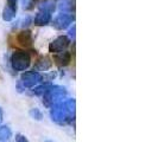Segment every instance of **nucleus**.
<instances>
[{"instance_id":"nucleus-1","label":"nucleus","mask_w":158,"mask_h":142,"mask_svg":"<svg viewBox=\"0 0 158 142\" xmlns=\"http://www.w3.org/2000/svg\"><path fill=\"white\" fill-rule=\"evenodd\" d=\"M51 118L58 122V123H63L67 121H71V118L74 120L75 115V100H67L54 104L52 109H51Z\"/></svg>"},{"instance_id":"nucleus-2","label":"nucleus","mask_w":158,"mask_h":142,"mask_svg":"<svg viewBox=\"0 0 158 142\" xmlns=\"http://www.w3.org/2000/svg\"><path fill=\"white\" fill-rule=\"evenodd\" d=\"M30 64H31L30 55L25 51L17 50L11 56V65H12L13 70L24 71L30 66Z\"/></svg>"},{"instance_id":"nucleus-3","label":"nucleus","mask_w":158,"mask_h":142,"mask_svg":"<svg viewBox=\"0 0 158 142\" xmlns=\"http://www.w3.org/2000/svg\"><path fill=\"white\" fill-rule=\"evenodd\" d=\"M67 95L65 89L62 87H58V85H51V87L48 89L44 94V100L43 103L50 107V105H54L56 103H58L60 101H62Z\"/></svg>"},{"instance_id":"nucleus-4","label":"nucleus","mask_w":158,"mask_h":142,"mask_svg":"<svg viewBox=\"0 0 158 142\" xmlns=\"http://www.w3.org/2000/svg\"><path fill=\"white\" fill-rule=\"evenodd\" d=\"M42 79H43V76L40 75V72H37L35 70L25 71L22 75V77H20V81H22V83H23V85L25 88H33L38 83H40Z\"/></svg>"},{"instance_id":"nucleus-5","label":"nucleus","mask_w":158,"mask_h":142,"mask_svg":"<svg viewBox=\"0 0 158 142\" xmlns=\"http://www.w3.org/2000/svg\"><path fill=\"white\" fill-rule=\"evenodd\" d=\"M74 19H75V17H74V14H71L70 12H61L54 19L52 25L56 30H64L74 22Z\"/></svg>"},{"instance_id":"nucleus-6","label":"nucleus","mask_w":158,"mask_h":142,"mask_svg":"<svg viewBox=\"0 0 158 142\" xmlns=\"http://www.w3.org/2000/svg\"><path fill=\"white\" fill-rule=\"evenodd\" d=\"M69 44H70V39L67 36H60L52 43H50V45H49V52H51V53L63 52L64 50L69 46Z\"/></svg>"},{"instance_id":"nucleus-7","label":"nucleus","mask_w":158,"mask_h":142,"mask_svg":"<svg viewBox=\"0 0 158 142\" xmlns=\"http://www.w3.org/2000/svg\"><path fill=\"white\" fill-rule=\"evenodd\" d=\"M18 11V0H7V5L2 11V19L5 22H11Z\"/></svg>"},{"instance_id":"nucleus-8","label":"nucleus","mask_w":158,"mask_h":142,"mask_svg":"<svg viewBox=\"0 0 158 142\" xmlns=\"http://www.w3.org/2000/svg\"><path fill=\"white\" fill-rule=\"evenodd\" d=\"M54 62H55V64L57 66L64 68V66L69 65V63L71 62V53L68 52V51L55 53V56H54Z\"/></svg>"},{"instance_id":"nucleus-9","label":"nucleus","mask_w":158,"mask_h":142,"mask_svg":"<svg viewBox=\"0 0 158 142\" xmlns=\"http://www.w3.org/2000/svg\"><path fill=\"white\" fill-rule=\"evenodd\" d=\"M18 43L22 45V46L29 47L32 45L33 43V38H32V32L30 30H23L18 33Z\"/></svg>"},{"instance_id":"nucleus-10","label":"nucleus","mask_w":158,"mask_h":142,"mask_svg":"<svg viewBox=\"0 0 158 142\" xmlns=\"http://www.w3.org/2000/svg\"><path fill=\"white\" fill-rule=\"evenodd\" d=\"M50 22H51V13H48L44 11H40L33 19V24L36 26H45Z\"/></svg>"},{"instance_id":"nucleus-11","label":"nucleus","mask_w":158,"mask_h":142,"mask_svg":"<svg viewBox=\"0 0 158 142\" xmlns=\"http://www.w3.org/2000/svg\"><path fill=\"white\" fill-rule=\"evenodd\" d=\"M51 65H52V62L49 57H40L35 65V69L40 71H47L51 68Z\"/></svg>"},{"instance_id":"nucleus-12","label":"nucleus","mask_w":158,"mask_h":142,"mask_svg":"<svg viewBox=\"0 0 158 142\" xmlns=\"http://www.w3.org/2000/svg\"><path fill=\"white\" fill-rule=\"evenodd\" d=\"M56 10L55 0H45L40 5V11H44L48 13H54Z\"/></svg>"},{"instance_id":"nucleus-13","label":"nucleus","mask_w":158,"mask_h":142,"mask_svg":"<svg viewBox=\"0 0 158 142\" xmlns=\"http://www.w3.org/2000/svg\"><path fill=\"white\" fill-rule=\"evenodd\" d=\"M12 136V132L8 127H0V141H6Z\"/></svg>"},{"instance_id":"nucleus-14","label":"nucleus","mask_w":158,"mask_h":142,"mask_svg":"<svg viewBox=\"0 0 158 142\" xmlns=\"http://www.w3.org/2000/svg\"><path fill=\"white\" fill-rule=\"evenodd\" d=\"M50 87H51L50 83H45V84H43V85H40V87L36 88V89L33 90V93H35L36 95H44L45 94V91H47Z\"/></svg>"},{"instance_id":"nucleus-15","label":"nucleus","mask_w":158,"mask_h":142,"mask_svg":"<svg viewBox=\"0 0 158 142\" xmlns=\"http://www.w3.org/2000/svg\"><path fill=\"white\" fill-rule=\"evenodd\" d=\"M30 115H31V116L35 118V120H37V121H40V120L43 118V115H42V112H40V109H37V108H35V109H31V110H30Z\"/></svg>"},{"instance_id":"nucleus-16","label":"nucleus","mask_w":158,"mask_h":142,"mask_svg":"<svg viewBox=\"0 0 158 142\" xmlns=\"http://www.w3.org/2000/svg\"><path fill=\"white\" fill-rule=\"evenodd\" d=\"M24 4V8H26V10H31L33 7V5L36 4V1L37 0H22Z\"/></svg>"},{"instance_id":"nucleus-17","label":"nucleus","mask_w":158,"mask_h":142,"mask_svg":"<svg viewBox=\"0 0 158 142\" xmlns=\"http://www.w3.org/2000/svg\"><path fill=\"white\" fill-rule=\"evenodd\" d=\"M16 141L17 142H29V140L24 136V135H22V134H18L16 136Z\"/></svg>"},{"instance_id":"nucleus-18","label":"nucleus","mask_w":158,"mask_h":142,"mask_svg":"<svg viewBox=\"0 0 158 142\" xmlns=\"http://www.w3.org/2000/svg\"><path fill=\"white\" fill-rule=\"evenodd\" d=\"M69 36H70L73 39L75 38V25H73V29L69 30Z\"/></svg>"},{"instance_id":"nucleus-19","label":"nucleus","mask_w":158,"mask_h":142,"mask_svg":"<svg viewBox=\"0 0 158 142\" xmlns=\"http://www.w3.org/2000/svg\"><path fill=\"white\" fill-rule=\"evenodd\" d=\"M1 121H2V110L0 109V122H1Z\"/></svg>"}]
</instances>
